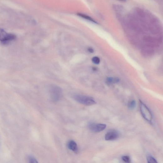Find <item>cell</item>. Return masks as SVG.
<instances>
[{
	"instance_id": "2",
	"label": "cell",
	"mask_w": 163,
	"mask_h": 163,
	"mask_svg": "<svg viewBox=\"0 0 163 163\" xmlns=\"http://www.w3.org/2000/svg\"><path fill=\"white\" fill-rule=\"evenodd\" d=\"M78 103L87 106H90L96 104L94 99L92 97L80 94H76L73 97Z\"/></svg>"
},
{
	"instance_id": "14",
	"label": "cell",
	"mask_w": 163,
	"mask_h": 163,
	"mask_svg": "<svg viewBox=\"0 0 163 163\" xmlns=\"http://www.w3.org/2000/svg\"><path fill=\"white\" fill-rule=\"evenodd\" d=\"M122 159L127 163H129L130 162V160L129 156H124L122 157Z\"/></svg>"
},
{
	"instance_id": "5",
	"label": "cell",
	"mask_w": 163,
	"mask_h": 163,
	"mask_svg": "<svg viewBox=\"0 0 163 163\" xmlns=\"http://www.w3.org/2000/svg\"><path fill=\"white\" fill-rule=\"evenodd\" d=\"M106 127V125L104 124L95 123H91L88 125L89 129L94 132H99L103 131L105 129Z\"/></svg>"
},
{
	"instance_id": "4",
	"label": "cell",
	"mask_w": 163,
	"mask_h": 163,
	"mask_svg": "<svg viewBox=\"0 0 163 163\" xmlns=\"http://www.w3.org/2000/svg\"><path fill=\"white\" fill-rule=\"evenodd\" d=\"M16 38L14 34L8 33L3 29H0V41L3 43L8 44Z\"/></svg>"
},
{
	"instance_id": "8",
	"label": "cell",
	"mask_w": 163,
	"mask_h": 163,
	"mask_svg": "<svg viewBox=\"0 0 163 163\" xmlns=\"http://www.w3.org/2000/svg\"><path fill=\"white\" fill-rule=\"evenodd\" d=\"M120 79L117 77H109L106 79V83L108 85L115 84L119 82Z\"/></svg>"
},
{
	"instance_id": "10",
	"label": "cell",
	"mask_w": 163,
	"mask_h": 163,
	"mask_svg": "<svg viewBox=\"0 0 163 163\" xmlns=\"http://www.w3.org/2000/svg\"><path fill=\"white\" fill-rule=\"evenodd\" d=\"M77 15H78V16L82 17L83 18H84L89 20H90V21H92L93 23H97L92 18L87 15L80 13H77Z\"/></svg>"
},
{
	"instance_id": "9",
	"label": "cell",
	"mask_w": 163,
	"mask_h": 163,
	"mask_svg": "<svg viewBox=\"0 0 163 163\" xmlns=\"http://www.w3.org/2000/svg\"><path fill=\"white\" fill-rule=\"evenodd\" d=\"M136 106V103L135 100H132L129 102L128 104L129 108L131 110L134 109Z\"/></svg>"
},
{
	"instance_id": "15",
	"label": "cell",
	"mask_w": 163,
	"mask_h": 163,
	"mask_svg": "<svg viewBox=\"0 0 163 163\" xmlns=\"http://www.w3.org/2000/svg\"><path fill=\"white\" fill-rule=\"evenodd\" d=\"M88 50L91 53H93L94 52V50L91 48H89L88 49Z\"/></svg>"
},
{
	"instance_id": "11",
	"label": "cell",
	"mask_w": 163,
	"mask_h": 163,
	"mask_svg": "<svg viewBox=\"0 0 163 163\" xmlns=\"http://www.w3.org/2000/svg\"><path fill=\"white\" fill-rule=\"evenodd\" d=\"M147 159L148 163H158L155 158L151 156H148Z\"/></svg>"
},
{
	"instance_id": "7",
	"label": "cell",
	"mask_w": 163,
	"mask_h": 163,
	"mask_svg": "<svg viewBox=\"0 0 163 163\" xmlns=\"http://www.w3.org/2000/svg\"><path fill=\"white\" fill-rule=\"evenodd\" d=\"M67 147L69 149L75 153L77 152L78 148L76 142L73 140H70L67 143Z\"/></svg>"
},
{
	"instance_id": "13",
	"label": "cell",
	"mask_w": 163,
	"mask_h": 163,
	"mask_svg": "<svg viewBox=\"0 0 163 163\" xmlns=\"http://www.w3.org/2000/svg\"><path fill=\"white\" fill-rule=\"evenodd\" d=\"M29 163H38L35 158L32 156L29 157Z\"/></svg>"
},
{
	"instance_id": "3",
	"label": "cell",
	"mask_w": 163,
	"mask_h": 163,
	"mask_svg": "<svg viewBox=\"0 0 163 163\" xmlns=\"http://www.w3.org/2000/svg\"><path fill=\"white\" fill-rule=\"evenodd\" d=\"M139 102L140 110L142 116L147 121L151 122L152 119V115L150 111L141 100H139Z\"/></svg>"
},
{
	"instance_id": "1",
	"label": "cell",
	"mask_w": 163,
	"mask_h": 163,
	"mask_svg": "<svg viewBox=\"0 0 163 163\" xmlns=\"http://www.w3.org/2000/svg\"><path fill=\"white\" fill-rule=\"evenodd\" d=\"M49 91L50 98L52 101L57 102L62 97V90L59 87L55 85H51Z\"/></svg>"
},
{
	"instance_id": "12",
	"label": "cell",
	"mask_w": 163,
	"mask_h": 163,
	"mask_svg": "<svg viewBox=\"0 0 163 163\" xmlns=\"http://www.w3.org/2000/svg\"><path fill=\"white\" fill-rule=\"evenodd\" d=\"M92 60L93 63L96 65L99 64L100 62V58L97 56L93 57Z\"/></svg>"
},
{
	"instance_id": "6",
	"label": "cell",
	"mask_w": 163,
	"mask_h": 163,
	"mask_svg": "<svg viewBox=\"0 0 163 163\" xmlns=\"http://www.w3.org/2000/svg\"><path fill=\"white\" fill-rule=\"evenodd\" d=\"M118 133L115 131L108 132L105 135V139L107 140H112L117 139L118 137Z\"/></svg>"
}]
</instances>
